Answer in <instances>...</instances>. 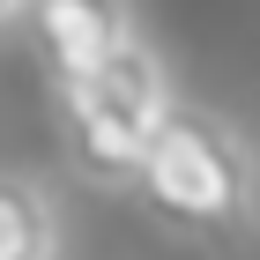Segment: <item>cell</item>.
I'll use <instances>...</instances> for the list:
<instances>
[{
	"label": "cell",
	"instance_id": "3957f363",
	"mask_svg": "<svg viewBox=\"0 0 260 260\" xmlns=\"http://www.w3.org/2000/svg\"><path fill=\"white\" fill-rule=\"evenodd\" d=\"M30 38H38V60H45V82H75L119 52L134 38V8L126 0H30Z\"/></svg>",
	"mask_w": 260,
	"mask_h": 260
},
{
	"label": "cell",
	"instance_id": "5b68a950",
	"mask_svg": "<svg viewBox=\"0 0 260 260\" xmlns=\"http://www.w3.org/2000/svg\"><path fill=\"white\" fill-rule=\"evenodd\" d=\"M22 8H30V0H0V30H8V22H15Z\"/></svg>",
	"mask_w": 260,
	"mask_h": 260
},
{
	"label": "cell",
	"instance_id": "7a4b0ae2",
	"mask_svg": "<svg viewBox=\"0 0 260 260\" xmlns=\"http://www.w3.org/2000/svg\"><path fill=\"white\" fill-rule=\"evenodd\" d=\"M52 112H60V141L89 186H134L141 149L171 112V75H164L156 45L126 38L119 52H104L89 75L52 82Z\"/></svg>",
	"mask_w": 260,
	"mask_h": 260
},
{
	"label": "cell",
	"instance_id": "6da1fadb",
	"mask_svg": "<svg viewBox=\"0 0 260 260\" xmlns=\"http://www.w3.org/2000/svg\"><path fill=\"white\" fill-rule=\"evenodd\" d=\"M134 193L149 201V216L179 238L201 245H238L260 231V156L253 141L223 112H201V104H171L164 126L141 149Z\"/></svg>",
	"mask_w": 260,
	"mask_h": 260
},
{
	"label": "cell",
	"instance_id": "277c9868",
	"mask_svg": "<svg viewBox=\"0 0 260 260\" xmlns=\"http://www.w3.org/2000/svg\"><path fill=\"white\" fill-rule=\"evenodd\" d=\"M67 223L52 186L30 171H0V260H60Z\"/></svg>",
	"mask_w": 260,
	"mask_h": 260
}]
</instances>
